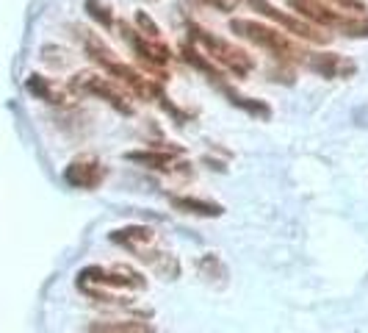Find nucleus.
Masks as SVG:
<instances>
[{"mask_svg": "<svg viewBox=\"0 0 368 333\" xmlns=\"http://www.w3.org/2000/svg\"><path fill=\"white\" fill-rule=\"evenodd\" d=\"M172 200V206L186 211V214H197V217H219L222 214V206H216V203H208V200H197V197H169Z\"/></svg>", "mask_w": 368, "mask_h": 333, "instance_id": "obj_13", "label": "nucleus"}, {"mask_svg": "<svg viewBox=\"0 0 368 333\" xmlns=\"http://www.w3.org/2000/svg\"><path fill=\"white\" fill-rule=\"evenodd\" d=\"M89 333H156V328L141 319H114V322H92Z\"/></svg>", "mask_w": 368, "mask_h": 333, "instance_id": "obj_12", "label": "nucleus"}, {"mask_svg": "<svg viewBox=\"0 0 368 333\" xmlns=\"http://www.w3.org/2000/svg\"><path fill=\"white\" fill-rule=\"evenodd\" d=\"M136 25H138V34L150 36V39H161V28L153 23V17L147 12H136Z\"/></svg>", "mask_w": 368, "mask_h": 333, "instance_id": "obj_19", "label": "nucleus"}, {"mask_svg": "<svg viewBox=\"0 0 368 333\" xmlns=\"http://www.w3.org/2000/svg\"><path fill=\"white\" fill-rule=\"evenodd\" d=\"M188 34H191V39L208 53V58L216 61L219 67H222V70L233 73L236 78H244V76L252 73L255 61H252V56H249L247 50H241V47H236L233 42H228V39H222V36L205 31L202 25H188Z\"/></svg>", "mask_w": 368, "mask_h": 333, "instance_id": "obj_3", "label": "nucleus"}, {"mask_svg": "<svg viewBox=\"0 0 368 333\" xmlns=\"http://www.w3.org/2000/svg\"><path fill=\"white\" fill-rule=\"evenodd\" d=\"M219 87H222V92L230 97V103H233V106L244 108L247 114H252V117H258V119H269V117H271V108H269L266 103H260V100H252V97H244V95H238V92L228 89L225 84H219Z\"/></svg>", "mask_w": 368, "mask_h": 333, "instance_id": "obj_14", "label": "nucleus"}, {"mask_svg": "<svg viewBox=\"0 0 368 333\" xmlns=\"http://www.w3.org/2000/svg\"><path fill=\"white\" fill-rule=\"evenodd\" d=\"M111 242L127 247L133 255H138L141 261H147L156 273H161L164 278H177V261L172 253H164L156 247V231L147 225H127L122 231L111 233Z\"/></svg>", "mask_w": 368, "mask_h": 333, "instance_id": "obj_1", "label": "nucleus"}, {"mask_svg": "<svg viewBox=\"0 0 368 333\" xmlns=\"http://www.w3.org/2000/svg\"><path fill=\"white\" fill-rule=\"evenodd\" d=\"M183 58H186L188 64H194L199 73H205V76L210 78V84H222V73H219L216 67H213V61H210V58H205V56H202L197 47L183 45Z\"/></svg>", "mask_w": 368, "mask_h": 333, "instance_id": "obj_16", "label": "nucleus"}, {"mask_svg": "<svg viewBox=\"0 0 368 333\" xmlns=\"http://www.w3.org/2000/svg\"><path fill=\"white\" fill-rule=\"evenodd\" d=\"M86 12L100 23V25H106V28H114V14L100 3V0H86Z\"/></svg>", "mask_w": 368, "mask_h": 333, "instance_id": "obj_18", "label": "nucleus"}, {"mask_svg": "<svg viewBox=\"0 0 368 333\" xmlns=\"http://www.w3.org/2000/svg\"><path fill=\"white\" fill-rule=\"evenodd\" d=\"M103 178H106V167L95 156L75 159L64 172V181L69 186H75V189H97L103 183Z\"/></svg>", "mask_w": 368, "mask_h": 333, "instance_id": "obj_9", "label": "nucleus"}, {"mask_svg": "<svg viewBox=\"0 0 368 333\" xmlns=\"http://www.w3.org/2000/svg\"><path fill=\"white\" fill-rule=\"evenodd\" d=\"M197 270H199V275H202L208 284H213V281L225 284V278H228V266L222 264V258L213 255V253H208V255H202V258H199Z\"/></svg>", "mask_w": 368, "mask_h": 333, "instance_id": "obj_15", "label": "nucleus"}, {"mask_svg": "<svg viewBox=\"0 0 368 333\" xmlns=\"http://www.w3.org/2000/svg\"><path fill=\"white\" fill-rule=\"evenodd\" d=\"M205 6H213V9H222V12H230L236 6V0H199Z\"/></svg>", "mask_w": 368, "mask_h": 333, "instance_id": "obj_20", "label": "nucleus"}, {"mask_svg": "<svg viewBox=\"0 0 368 333\" xmlns=\"http://www.w3.org/2000/svg\"><path fill=\"white\" fill-rule=\"evenodd\" d=\"M177 156H180V148H169V150H133L125 159H130L136 164H144L150 170H172Z\"/></svg>", "mask_w": 368, "mask_h": 333, "instance_id": "obj_11", "label": "nucleus"}, {"mask_svg": "<svg viewBox=\"0 0 368 333\" xmlns=\"http://www.w3.org/2000/svg\"><path fill=\"white\" fill-rule=\"evenodd\" d=\"M288 6L297 12L305 23H310V25H316V28H321V31H343L346 25H349V14H343V12H338V9H332L330 3H324V0H288Z\"/></svg>", "mask_w": 368, "mask_h": 333, "instance_id": "obj_7", "label": "nucleus"}, {"mask_svg": "<svg viewBox=\"0 0 368 333\" xmlns=\"http://www.w3.org/2000/svg\"><path fill=\"white\" fill-rule=\"evenodd\" d=\"M28 92L39 95V97L47 100V103H61V92H58L47 78H42V76H31V78H28Z\"/></svg>", "mask_w": 368, "mask_h": 333, "instance_id": "obj_17", "label": "nucleus"}, {"mask_svg": "<svg viewBox=\"0 0 368 333\" xmlns=\"http://www.w3.org/2000/svg\"><path fill=\"white\" fill-rule=\"evenodd\" d=\"M100 286H111V289H144L147 281L141 273L130 270L125 264H116L111 270L103 266H86L84 273H78V289L89 292V289H100Z\"/></svg>", "mask_w": 368, "mask_h": 333, "instance_id": "obj_4", "label": "nucleus"}, {"mask_svg": "<svg viewBox=\"0 0 368 333\" xmlns=\"http://www.w3.org/2000/svg\"><path fill=\"white\" fill-rule=\"evenodd\" d=\"M247 3H249V6H252L258 14H263V17L274 20L277 25H282L285 31H291L293 36H299V39H305V42H313V45H327V42L332 39L327 31H321V28H316V25H310V23L299 20V17H291V14L280 12L277 6H271V3H269V0H247Z\"/></svg>", "mask_w": 368, "mask_h": 333, "instance_id": "obj_6", "label": "nucleus"}, {"mask_svg": "<svg viewBox=\"0 0 368 333\" xmlns=\"http://www.w3.org/2000/svg\"><path fill=\"white\" fill-rule=\"evenodd\" d=\"M122 39H127L130 47L136 50V56H138L141 61H147V67L161 76V67H164V64L169 61V56H172L169 47H167L161 39H150V36L138 34V31L130 28V25H122ZM161 78H164V76H161Z\"/></svg>", "mask_w": 368, "mask_h": 333, "instance_id": "obj_8", "label": "nucleus"}, {"mask_svg": "<svg viewBox=\"0 0 368 333\" xmlns=\"http://www.w3.org/2000/svg\"><path fill=\"white\" fill-rule=\"evenodd\" d=\"M305 67L321 78H352L357 73V64L338 53H308Z\"/></svg>", "mask_w": 368, "mask_h": 333, "instance_id": "obj_10", "label": "nucleus"}, {"mask_svg": "<svg viewBox=\"0 0 368 333\" xmlns=\"http://www.w3.org/2000/svg\"><path fill=\"white\" fill-rule=\"evenodd\" d=\"M230 31L263 50H269L274 58L280 61H308V53L297 45V42H291L285 34H280L277 28H269V25H260L255 20H244V17H236L230 20Z\"/></svg>", "mask_w": 368, "mask_h": 333, "instance_id": "obj_2", "label": "nucleus"}, {"mask_svg": "<svg viewBox=\"0 0 368 333\" xmlns=\"http://www.w3.org/2000/svg\"><path fill=\"white\" fill-rule=\"evenodd\" d=\"M72 89L75 92H84V95H97L103 97L108 106H114L119 114H133V106H130V92L119 84H114V78H103V76H95V73H78L72 78Z\"/></svg>", "mask_w": 368, "mask_h": 333, "instance_id": "obj_5", "label": "nucleus"}]
</instances>
